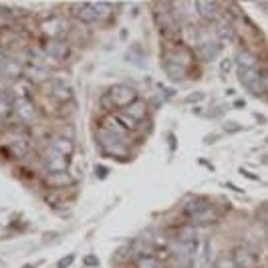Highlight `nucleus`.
Instances as JSON below:
<instances>
[{"mask_svg":"<svg viewBox=\"0 0 268 268\" xmlns=\"http://www.w3.org/2000/svg\"><path fill=\"white\" fill-rule=\"evenodd\" d=\"M135 99H137V91H135L133 87H127V85H115V87H111V91H109V95L103 99L105 103L109 101V105H113V107H121V109H125L127 105H131Z\"/></svg>","mask_w":268,"mask_h":268,"instance_id":"nucleus-1","label":"nucleus"},{"mask_svg":"<svg viewBox=\"0 0 268 268\" xmlns=\"http://www.w3.org/2000/svg\"><path fill=\"white\" fill-rule=\"evenodd\" d=\"M230 69H232V63H230V61H224V63H222V69H220V71H222V73L226 75V73H230Z\"/></svg>","mask_w":268,"mask_h":268,"instance_id":"nucleus-26","label":"nucleus"},{"mask_svg":"<svg viewBox=\"0 0 268 268\" xmlns=\"http://www.w3.org/2000/svg\"><path fill=\"white\" fill-rule=\"evenodd\" d=\"M24 268H32V266H24Z\"/></svg>","mask_w":268,"mask_h":268,"instance_id":"nucleus-31","label":"nucleus"},{"mask_svg":"<svg viewBox=\"0 0 268 268\" xmlns=\"http://www.w3.org/2000/svg\"><path fill=\"white\" fill-rule=\"evenodd\" d=\"M204 97H206L204 93H192V95L186 97V103H198V101H202Z\"/></svg>","mask_w":268,"mask_h":268,"instance_id":"nucleus-25","label":"nucleus"},{"mask_svg":"<svg viewBox=\"0 0 268 268\" xmlns=\"http://www.w3.org/2000/svg\"><path fill=\"white\" fill-rule=\"evenodd\" d=\"M226 131H238V125H226Z\"/></svg>","mask_w":268,"mask_h":268,"instance_id":"nucleus-28","label":"nucleus"},{"mask_svg":"<svg viewBox=\"0 0 268 268\" xmlns=\"http://www.w3.org/2000/svg\"><path fill=\"white\" fill-rule=\"evenodd\" d=\"M47 167L51 171H67V167H69V155H61V153L53 151V155L47 161Z\"/></svg>","mask_w":268,"mask_h":268,"instance_id":"nucleus-7","label":"nucleus"},{"mask_svg":"<svg viewBox=\"0 0 268 268\" xmlns=\"http://www.w3.org/2000/svg\"><path fill=\"white\" fill-rule=\"evenodd\" d=\"M12 113V101L6 93H0V119H6Z\"/></svg>","mask_w":268,"mask_h":268,"instance_id":"nucleus-15","label":"nucleus"},{"mask_svg":"<svg viewBox=\"0 0 268 268\" xmlns=\"http://www.w3.org/2000/svg\"><path fill=\"white\" fill-rule=\"evenodd\" d=\"M137 268H159V260L153 256V254H145V256H139L137 258Z\"/></svg>","mask_w":268,"mask_h":268,"instance_id":"nucleus-16","label":"nucleus"},{"mask_svg":"<svg viewBox=\"0 0 268 268\" xmlns=\"http://www.w3.org/2000/svg\"><path fill=\"white\" fill-rule=\"evenodd\" d=\"M47 184L53 188H65L73 184V177L67 171H51V175L47 177Z\"/></svg>","mask_w":268,"mask_h":268,"instance_id":"nucleus-8","label":"nucleus"},{"mask_svg":"<svg viewBox=\"0 0 268 268\" xmlns=\"http://www.w3.org/2000/svg\"><path fill=\"white\" fill-rule=\"evenodd\" d=\"M117 119H119V123L125 127V131H137V129H139V123H137L135 119H131L127 113H119Z\"/></svg>","mask_w":268,"mask_h":268,"instance_id":"nucleus-17","label":"nucleus"},{"mask_svg":"<svg viewBox=\"0 0 268 268\" xmlns=\"http://www.w3.org/2000/svg\"><path fill=\"white\" fill-rule=\"evenodd\" d=\"M77 16H79L81 20H85V22H93V20L97 18V12H95V8L85 6V8H81V10L77 12Z\"/></svg>","mask_w":268,"mask_h":268,"instance_id":"nucleus-19","label":"nucleus"},{"mask_svg":"<svg viewBox=\"0 0 268 268\" xmlns=\"http://www.w3.org/2000/svg\"><path fill=\"white\" fill-rule=\"evenodd\" d=\"M214 268H236V262H234V256H220L218 260H216V264Z\"/></svg>","mask_w":268,"mask_h":268,"instance_id":"nucleus-21","label":"nucleus"},{"mask_svg":"<svg viewBox=\"0 0 268 268\" xmlns=\"http://www.w3.org/2000/svg\"><path fill=\"white\" fill-rule=\"evenodd\" d=\"M258 220H260V222H266L268 224V204H264V206H260V208H258Z\"/></svg>","mask_w":268,"mask_h":268,"instance_id":"nucleus-24","label":"nucleus"},{"mask_svg":"<svg viewBox=\"0 0 268 268\" xmlns=\"http://www.w3.org/2000/svg\"><path fill=\"white\" fill-rule=\"evenodd\" d=\"M47 89H49V93H51L57 101H61V103L73 99V89H71L67 83H63V81H51V83H47Z\"/></svg>","mask_w":268,"mask_h":268,"instance_id":"nucleus-4","label":"nucleus"},{"mask_svg":"<svg viewBox=\"0 0 268 268\" xmlns=\"http://www.w3.org/2000/svg\"><path fill=\"white\" fill-rule=\"evenodd\" d=\"M236 63L238 67H244V69H256V57L248 51H240L236 55Z\"/></svg>","mask_w":268,"mask_h":268,"instance_id":"nucleus-13","label":"nucleus"},{"mask_svg":"<svg viewBox=\"0 0 268 268\" xmlns=\"http://www.w3.org/2000/svg\"><path fill=\"white\" fill-rule=\"evenodd\" d=\"M125 113H127L131 119H135V121L139 123V121H143V119H145V115H147V105H145L143 101H137V99H135L131 105H127V107H125Z\"/></svg>","mask_w":268,"mask_h":268,"instance_id":"nucleus-9","label":"nucleus"},{"mask_svg":"<svg viewBox=\"0 0 268 268\" xmlns=\"http://www.w3.org/2000/svg\"><path fill=\"white\" fill-rule=\"evenodd\" d=\"M26 149H28V147H26V143H24L22 139H20V141H16V143H12V151H14L18 157H22V155L26 153Z\"/></svg>","mask_w":268,"mask_h":268,"instance_id":"nucleus-22","label":"nucleus"},{"mask_svg":"<svg viewBox=\"0 0 268 268\" xmlns=\"http://www.w3.org/2000/svg\"><path fill=\"white\" fill-rule=\"evenodd\" d=\"M208 206V200H204V198H190L186 204H184V214L186 216H194V214H198L200 210H204Z\"/></svg>","mask_w":268,"mask_h":268,"instance_id":"nucleus-11","label":"nucleus"},{"mask_svg":"<svg viewBox=\"0 0 268 268\" xmlns=\"http://www.w3.org/2000/svg\"><path fill=\"white\" fill-rule=\"evenodd\" d=\"M262 83H264V91H268V75H262Z\"/></svg>","mask_w":268,"mask_h":268,"instance_id":"nucleus-29","label":"nucleus"},{"mask_svg":"<svg viewBox=\"0 0 268 268\" xmlns=\"http://www.w3.org/2000/svg\"><path fill=\"white\" fill-rule=\"evenodd\" d=\"M177 240L180 242H196V232L194 228H182L177 232Z\"/></svg>","mask_w":268,"mask_h":268,"instance_id":"nucleus-20","label":"nucleus"},{"mask_svg":"<svg viewBox=\"0 0 268 268\" xmlns=\"http://www.w3.org/2000/svg\"><path fill=\"white\" fill-rule=\"evenodd\" d=\"M236 73H238L240 83L248 89V93H252V95H262L264 83H262V75L258 73V69H244V67H238Z\"/></svg>","mask_w":268,"mask_h":268,"instance_id":"nucleus-2","label":"nucleus"},{"mask_svg":"<svg viewBox=\"0 0 268 268\" xmlns=\"http://www.w3.org/2000/svg\"><path fill=\"white\" fill-rule=\"evenodd\" d=\"M4 63H6V61H4V53H2V51H0V67H2V65H4Z\"/></svg>","mask_w":268,"mask_h":268,"instance_id":"nucleus-30","label":"nucleus"},{"mask_svg":"<svg viewBox=\"0 0 268 268\" xmlns=\"http://www.w3.org/2000/svg\"><path fill=\"white\" fill-rule=\"evenodd\" d=\"M165 71H167V75H169L171 79H173V77H175V79H184V73H186V69H184V67L173 65V63H169V61L165 63Z\"/></svg>","mask_w":268,"mask_h":268,"instance_id":"nucleus-18","label":"nucleus"},{"mask_svg":"<svg viewBox=\"0 0 268 268\" xmlns=\"http://www.w3.org/2000/svg\"><path fill=\"white\" fill-rule=\"evenodd\" d=\"M73 262H75V254H69V256H65V258H61V260H59L57 268H69Z\"/></svg>","mask_w":268,"mask_h":268,"instance_id":"nucleus-23","label":"nucleus"},{"mask_svg":"<svg viewBox=\"0 0 268 268\" xmlns=\"http://www.w3.org/2000/svg\"><path fill=\"white\" fill-rule=\"evenodd\" d=\"M47 53H49L51 57H55V59H65V57L69 55V49H67L63 42H59V40H51V42L47 44Z\"/></svg>","mask_w":268,"mask_h":268,"instance_id":"nucleus-12","label":"nucleus"},{"mask_svg":"<svg viewBox=\"0 0 268 268\" xmlns=\"http://www.w3.org/2000/svg\"><path fill=\"white\" fill-rule=\"evenodd\" d=\"M169 63H173V65H180V67H184V69H186V67L192 63V55H190L188 51H175V53L171 55Z\"/></svg>","mask_w":268,"mask_h":268,"instance_id":"nucleus-14","label":"nucleus"},{"mask_svg":"<svg viewBox=\"0 0 268 268\" xmlns=\"http://www.w3.org/2000/svg\"><path fill=\"white\" fill-rule=\"evenodd\" d=\"M194 224H200V226H206V224H214L216 220H218V212L214 210V206H206L204 210H200L198 214H194L192 218H190Z\"/></svg>","mask_w":268,"mask_h":268,"instance_id":"nucleus-6","label":"nucleus"},{"mask_svg":"<svg viewBox=\"0 0 268 268\" xmlns=\"http://www.w3.org/2000/svg\"><path fill=\"white\" fill-rule=\"evenodd\" d=\"M234 262H236V268H258V262H256V254L246 250V248H240L236 250L234 254Z\"/></svg>","mask_w":268,"mask_h":268,"instance_id":"nucleus-5","label":"nucleus"},{"mask_svg":"<svg viewBox=\"0 0 268 268\" xmlns=\"http://www.w3.org/2000/svg\"><path fill=\"white\" fill-rule=\"evenodd\" d=\"M85 262H87V264H93V266H95V264H97V258H93V256H87V258H85Z\"/></svg>","mask_w":268,"mask_h":268,"instance_id":"nucleus-27","label":"nucleus"},{"mask_svg":"<svg viewBox=\"0 0 268 268\" xmlns=\"http://www.w3.org/2000/svg\"><path fill=\"white\" fill-rule=\"evenodd\" d=\"M73 149H75V145H73V141L67 139V137H57V139H53L51 151H57V153H61V155H71Z\"/></svg>","mask_w":268,"mask_h":268,"instance_id":"nucleus-10","label":"nucleus"},{"mask_svg":"<svg viewBox=\"0 0 268 268\" xmlns=\"http://www.w3.org/2000/svg\"><path fill=\"white\" fill-rule=\"evenodd\" d=\"M14 113L18 115V119H22L24 123H30L36 119V107L32 105V101H28L26 97H18L14 103Z\"/></svg>","mask_w":268,"mask_h":268,"instance_id":"nucleus-3","label":"nucleus"}]
</instances>
